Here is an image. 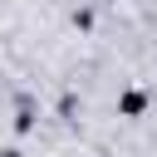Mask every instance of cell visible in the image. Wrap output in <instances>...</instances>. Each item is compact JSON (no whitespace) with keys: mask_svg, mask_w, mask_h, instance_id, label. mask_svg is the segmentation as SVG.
Instances as JSON below:
<instances>
[{"mask_svg":"<svg viewBox=\"0 0 157 157\" xmlns=\"http://www.w3.org/2000/svg\"><path fill=\"white\" fill-rule=\"evenodd\" d=\"M142 108H147V98H142V93H123V113H132V118H137Z\"/></svg>","mask_w":157,"mask_h":157,"instance_id":"6da1fadb","label":"cell"}]
</instances>
